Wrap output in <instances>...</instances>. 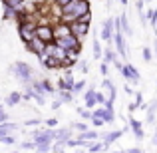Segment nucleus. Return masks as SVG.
I'll list each match as a JSON object with an SVG mask.
<instances>
[{
	"instance_id": "f257e3e1",
	"label": "nucleus",
	"mask_w": 157,
	"mask_h": 153,
	"mask_svg": "<svg viewBox=\"0 0 157 153\" xmlns=\"http://www.w3.org/2000/svg\"><path fill=\"white\" fill-rule=\"evenodd\" d=\"M92 6H90V0H72L66 6L60 8V16H72V18H80L84 14H90Z\"/></svg>"
},
{
	"instance_id": "f03ea898",
	"label": "nucleus",
	"mask_w": 157,
	"mask_h": 153,
	"mask_svg": "<svg viewBox=\"0 0 157 153\" xmlns=\"http://www.w3.org/2000/svg\"><path fill=\"white\" fill-rule=\"evenodd\" d=\"M12 72H14V76L18 78L24 86H30L32 82H34V70H32L30 64H26V62H16Z\"/></svg>"
},
{
	"instance_id": "7ed1b4c3",
	"label": "nucleus",
	"mask_w": 157,
	"mask_h": 153,
	"mask_svg": "<svg viewBox=\"0 0 157 153\" xmlns=\"http://www.w3.org/2000/svg\"><path fill=\"white\" fill-rule=\"evenodd\" d=\"M111 42H113L115 46V52L119 54V56L123 58V60H127V46H125V38H123L121 30H119L117 22L113 24V36H111Z\"/></svg>"
},
{
	"instance_id": "20e7f679",
	"label": "nucleus",
	"mask_w": 157,
	"mask_h": 153,
	"mask_svg": "<svg viewBox=\"0 0 157 153\" xmlns=\"http://www.w3.org/2000/svg\"><path fill=\"white\" fill-rule=\"evenodd\" d=\"M34 36L40 40V42H44V44H52L54 42V30H52V26L48 22L36 24V34Z\"/></svg>"
},
{
	"instance_id": "39448f33",
	"label": "nucleus",
	"mask_w": 157,
	"mask_h": 153,
	"mask_svg": "<svg viewBox=\"0 0 157 153\" xmlns=\"http://www.w3.org/2000/svg\"><path fill=\"white\" fill-rule=\"evenodd\" d=\"M56 42L58 48H62V50H76L78 54L82 52V42L76 38V36H66V38H60V40H54Z\"/></svg>"
},
{
	"instance_id": "423d86ee",
	"label": "nucleus",
	"mask_w": 157,
	"mask_h": 153,
	"mask_svg": "<svg viewBox=\"0 0 157 153\" xmlns=\"http://www.w3.org/2000/svg\"><path fill=\"white\" fill-rule=\"evenodd\" d=\"M36 24L34 22H22V24H18V36H20V40H22L24 44H28L30 40H34L36 38Z\"/></svg>"
},
{
	"instance_id": "0eeeda50",
	"label": "nucleus",
	"mask_w": 157,
	"mask_h": 153,
	"mask_svg": "<svg viewBox=\"0 0 157 153\" xmlns=\"http://www.w3.org/2000/svg\"><path fill=\"white\" fill-rule=\"evenodd\" d=\"M70 30H72V36H76L80 42H84V38L90 34V24H84V22H72L70 24Z\"/></svg>"
},
{
	"instance_id": "6e6552de",
	"label": "nucleus",
	"mask_w": 157,
	"mask_h": 153,
	"mask_svg": "<svg viewBox=\"0 0 157 153\" xmlns=\"http://www.w3.org/2000/svg\"><path fill=\"white\" fill-rule=\"evenodd\" d=\"M121 76H123V80H129L131 84H137L139 82V72L133 68V64H129V62H125V64L121 66Z\"/></svg>"
},
{
	"instance_id": "1a4fd4ad",
	"label": "nucleus",
	"mask_w": 157,
	"mask_h": 153,
	"mask_svg": "<svg viewBox=\"0 0 157 153\" xmlns=\"http://www.w3.org/2000/svg\"><path fill=\"white\" fill-rule=\"evenodd\" d=\"M113 24H115V18H105L104 22H101V32H100V36H101V40H105V42H107V46L111 44V36H113Z\"/></svg>"
},
{
	"instance_id": "9d476101",
	"label": "nucleus",
	"mask_w": 157,
	"mask_h": 153,
	"mask_svg": "<svg viewBox=\"0 0 157 153\" xmlns=\"http://www.w3.org/2000/svg\"><path fill=\"white\" fill-rule=\"evenodd\" d=\"M26 46V52H30V54H34V56H38V60L44 56V50H46V44L44 42H40L38 38H34V40H30L28 44H24Z\"/></svg>"
},
{
	"instance_id": "9b49d317",
	"label": "nucleus",
	"mask_w": 157,
	"mask_h": 153,
	"mask_svg": "<svg viewBox=\"0 0 157 153\" xmlns=\"http://www.w3.org/2000/svg\"><path fill=\"white\" fill-rule=\"evenodd\" d=\"M72 139V129L70 127H60V129H54V143H60L66 145V141Z\"/></svg>"
},
{
	"instance_id": "f8f14e48",
	"label": "nucleus",
	"mask_w": 157,
	"mask_h": 153,
	"mask_svg": "<svg viewBox=\"0 0 157 153\" xmlns=\"http://www.w3.org/2000/svg\"><path fill=\"white\" fill-rule=\"evenodd\" d=\"M52 30H54V40H60V38H66V36H72L70 24H64V22H56L52 26Z\"/></svg>"
},
{
	"instance_id": "ddd939ff",
	"label": "nucleus",
	"mask_w": 157,
	"mask_h": 153,
	"mask_svg": "<svg viewBox=\"0 0 157 153\" xmlns=\"http://www.w3.org/2000/svg\"><path fill=\"white\" fill-rule=\"evenodd\" d=\"M123 135V131L121 129H113V131H105V133H100V139L105 143V147H109L111 143H115L119 137Z\"/></svg>"
},
{
	"instance_id": "4468645a",
	"label": "nucleus",
	"mask_w": 157,
	"mask_h": 153,
	"mask_svg": "<svg viewBox=\"0 0 157 153\" xmlns=\"http://www.w3.org/2000/svg\"><path fill=\"white\" fill-rule=\"evenodd\" d=\"M115 22H117V26H119V30H121V34H125V36H133V30H131L129 20H127V14H121L119 18H115Z\"/></svg>"
},
{
	"instance_id": "2eb2a0df",
	"label": "nucleus",
	"mask_w": 157,
	"mask_h": 153,
	"mask_svg": "<svg viewBox=\"0 0 157 153\" xmlns=\"http://www.w3.org/2000/svg\"><path fill=\"white\" fill-rule=\"evenodd\" d=\"M84 101H86V109H94V105H96V90L94 88H88L84 92Z\"/></svg>"
},
{
	"instance_id": "dca6fc26",
	"label": "nucleus",
	"mask_w": 157,
	"mask_h": 153,
	"mask_svg": "<svg viewBox=\"0 0 157 153\" xmlns=\"http://www.w3.org/2000/svg\"><path fill=\"white\" fill-rule=\"evenodd\" d=\"M129 129L133 131L135 139H139V141H141V139H143V135H145V133H143V129H141V123H139L135 117H129Z\"/></svg>"
},
{
	"instance_id": "f3484780",
	"label": "nucleus",
	"mask_w": 157,
	"mask_h": 153,
	"mask_svg": "<svg viewBox=\"0 0 157 153\" xmlns=\"http://www.w3.org/2000/svg\"><path fill=\"white\" fill-rule=\"evenodd\" d=\"M40 64H42L44 70H62L60 68V62H56L50 56H42V58H40Z\"/></svg>"
},
{
	"instance_id": "a211bd4d",
	"label": "nucleus",
	"mask_w": 157,
	"mask_h": 153,
	"mask_svg": "<svg viewBox=\"0 0 157 153\" xmlns=\"http://www.w3.org/2000/svg\"><path fill=\"white\" fill-rule=\"evenodd\" d=\"M16 129H18V125H16V123H12V121H4V123H0V139L6 137V135H12Z\"/></svg>"
},
{
	"instance_id": "6ab92c4d",
	"label": "nucleus",
	"mask_w": 157,
	"mask_h": 153,
	"mask_svg": "<svg viewBox=\"0 0 157 153\" xmlns=\"http://www.w3.org/2000/svg\"><path fill=\"white\" fill-rule=\"evenodd\" d=\"M76 139H78V141H84V143H90V141L100 139V133H98V131L88 129V131H84V133H80V137H76Z\"/></svg>"
},
{
	"instance_id": "aec40b11",
	"label": "nucleus",
	"mask_w": 157,
	"mask_h": 153,
	"mask_svg": "<svg viewBox=\"0 0 157 153\" xmlns=\"http://www.w3.org/2000/svg\"><path fill=\"white\" fill-rule=\"evenodd\" d=\"M4 101H6V105H18V103L22 101V94L20 92H10L6 98H4Z\"/></svg>"
},
{
	"instance_id": "412c9836",
	"label": "nucleus",
	"mask_w": 157,
	"mask_h": 153,
	"mask_svg": "<svg viewBox=\"0 0 157 153\" xmlns=\"http://www.w3.org/2000/svg\"><path fill=\"white\" fill-rule=\"evenodd\" d=\"M155 113H157V100H153L147 105V117H145V121L147 123H153L155 121Z\"/></svg>"
},
{
	"instance_id": "4be33fe9",
	"label": "nucleus",
	"mask_w": 157,
	"mask_h": 153,
	"mask_svg": "<svg viewBox=\"0 0 157 153\" xmlns=\"http://www.w3.org/2000/svg\"><path fill=\"white\" fill-rule=\"evenodd\" d=\"M58 101L60 103H72L74 101V94L66 92V90H58Z\"/></svg>"
},
{
	"instance_id": "5701e85b",
	"label": "nucleus",
	"mask_w": 157,
	"mask_h": 153,
	"mask_svg": "<svg viewBox=\"0 0 157 153\" xmlns=\"http://www.w3.org/2000/svg\"><path fill=\"white\" fill-rule=\"evenodd\" d=\"M101 58H104V64L107 66V64H111V62H113V60H115V52H113V50H111V48H109V46H107V48H105V50H104V52H101Z\"/></svg>"
},
{
	"instance_id": "b1692460",
	"label": "nucleus",
	"mask_w": 157,
	"mask_h": 153,
	"mask_svg": "<svg viewBox=\"0 0 157 153\" xmlns=\"http://www.w3.org/2000/svg\"><path fill=\"white\" fill-rule=\"evenodd\" d=\"M105 149H107V147H105L104 141H96V143H90V145H88L90 153H100V151H105Z\"/></svg>"
},
{
	"instance_id": "393cba45",
	"label": "nucleus",
	"mask_w": 157,
	"mask_h": 153,
	"mask_svg": "<svg viewBox=\"0 0 157 153\" xmlns=\"http://www.w3.org/2000/svg\"><path fill=\"white\" fill-rule=\"evenodd\" d=\"M145 16H147V22H149L153 28H157V8H153V10H147Z\"/></svg>"
},
{
	"instance_id": "a878e982",
	"label": "nucleus",
	"mask_w": 157,
	"mask_h": 153,
	"mask_svg": "<svg viewBox=\"0 0 157 153\" xmlns=\"http://www.w3.org/2000/svg\"><path fill=\"white\" fill-rule=\"evenodd\" d=\"M70 129H76V131H80V133H84L90 127H88V123H84V121H76V123H70Z\"/></svg>"
},
{
	"instance_id": "bb28decb",
	"label": "nucleus",
	"mask_w": 157,
	"mask_h": 153,
	"mask_svg": "<svg viewBox=\"0 0 157 153\" xmlns=\"http://www.w3.org/2000/svg\"><path fill=\"white\" fill-rule=\"evenodd\" d=\"M2 18H4V20H14V18H16V10H14V8H10V6H4Z\"/></svg>"
},
{
	"instance_id": "cd10ccee",
	"label": "nucleus",
	"mask_w": 157,
	"mask_h": 153,
	"mask_svg": "<svg viewBox=\"0 0 157 153\" xmlns=\"http://www.w3.org/2000/svg\"><path fill=\"white\" fill-rule=\"evenodd\" d=\"M101 52H104V50H101V44H100V40H94V58H96V60H100V58H101Z\"/></svg>"
},
{
	"instance_id": "c85d7f7f",
	"label": "nucleus",
	"mask_w": 157,
	"mask_h": 153,
	"mask_svg": "<svg viewBox=\"0 0 157 153\" xmlns=\"http://www.w3.org/2000/svg\"><path fill=\"white\" fill-rule=\"evenodd\" d=\"M76 111H78V113H80L82 117L86 119V121H90V119H92V111H90V109H86V107H78Z\"/></svg>"
},
{
	"instance_id": "c756f323",
	"label": "nucleus",
	"mask_w": 157,
	"mask_h": 153,
	"mask_svg": "<svg viewBox=\"0 0 157 153\" xmlns=\"http://www.w3.org/2000/svg\"><path fill=\"white\" fill-rule=\"evenodd\" d=\"M84 90H86V82H84V80H80V82H76V84H74L72 94H80V92H84Z\"/></svg>"
},
{
	"instance_id": "7c9ffc66",
	"label": "nucleus",
	"mask_w": 157,
	"mask_h": 153,
	"mask_svg": "<svg viewBox=\"0 0 157 153\" xmlns=\"http://www.w3.org/2000/svg\"><path fill=\"white\" fill-rule=\"evenodd\" d=\"M32 100H34L36 103H38V105H44V103H46V96H42V94H36V92H34Z\"/></svg>"
},
{
	"instance_id": "2f4dec72",
	"label": "nucleus",
	"mask_w": 157,
	"mask_h": 153,
	"mask_svg": "<svg viewBox=\"0 0 157 153\" xmlns=\"http://www.w3.org/2000/svg\"><path fill=\"white\" fill-rule=\"evenodd\" d=\"M32 96H34L32 86H26V90H24V94H22V100H32Z\"/></svg>"
},
{
	"instance_id": "473e14b6",
	"label": "nucleus",
	"mask_w": 157,
	"mask_h": 153,
	"mask_svg": "<svg viewBox=\"0 0 157 153\" xmlns=\"http://www.w3.org/2000/svg\"><path fill=\"white\" fill-rule=\"evenodd\" d=\"M107 101V96L101 92H96V103H100V105H104V103Z\"/></svg>"
},
{
	"instance_id": "72a5a7b5",
	"label": "nucleus",
	"mask_w": 157,
	"mask_h": 153,
	"mask_svg": "<svg viewBox=\"0 0 157 153\" xmlns=\"http://www.w3.org/2000/svg\"><path fill=\"white\" fill-rule=\"evenodd\" d=\"M34 141H32V139H26V141H22L20 143V149H34Z\"/></svg>"
},
{
	"instance_id": "f704fd0d",
	"label": "nucleus",
	"mask_w": 157,
	"mask_h": 153,
	"mask_svg": "<svg viewBox=\"0 0 157 153\" xmlns=\"http://www.w3.org/2000/svg\"><path fill=\"white\" fill-rule=\"evenodd\" d=\"M0 141H2L4 145H14V143H16V137H14V135H6V137H2Z\"/></svg>"
},
{
	"instance_id": "c9c22d12",
	"label": "nucleus",
	"mask_w": 157,
	"mask_h": 153,
	"mask_svg": "<svg viewBox=\"0 0 157 153\" xmlns=\"http://www.w3.org/2000/svg\"><path fill=\"white\" fill-rule=\"evenodd\" d=\"M143 60H145V62H151V60H153V54H151V48H143Z\"/></svg>"
},
{
	"instance_id": "e433bc0d",
	"label": "nucleus",
	"mask_w": 157,
	"mask_h": 153,
	"mask_svg": "<svg viewBox=\"0 0 157 153\" xmlns=\"http://www.w3.org/2000/svg\"><path fill=\"white\" fill-rule=\"evenodd\" d=\"M42 119L40 117H34V119H26V127H34V125H40Z\"/></svg>"
},
{
	"instance_id": "4c0bfd02",
	"label": "nucleus",
	"mask_w": 157,
	"mask_h": 153,
	"mask_svg": "<svg viewBox=\"0 0 157 153\" xmlns=\"http://www.w3.org/2000/svg\"><path fill=\"white\" fill-rule=\"evenodd\" d=\"M78 22H84V24H92V12H90V14H84V16H80V18H78Z\"/></svg>"
},
{
	"instance_id": "58836bf2",
	"label": "nucleus",
	"mask_w": 157,
	"mask_h": 153,
	"mask_svg": "<svg viewBox=\"0 0 157 153\" xmlns=\"http://www.w3.org/2000/svg\"><path fill=\"white\" fill-rule=\"evenodd\" d=\"M78 70H80L82 74H88V62H78Z\"/></svg>"
},
{
	"instance_id": "ea45409f",
	"label": "nucleus",
	"mask_w": 157,
	"mask_h": 153,
	"mask_svg": "<svg viewBox=\"0 0 157 153\" xmlns=\"http://www.w3.org/2000/svg\"><path fill=\"white\" fill-rule=\"evenodd\" d=\"M4 121H8V113L4 111V105L0 103V123H4Z\"/></svg>"
},
{
	"instance_id": "a19ab883",
	"label": "nucleus",
	"mask_w": 157,
	"mask_h": 153,
	"mask_svg": "<svg viewBox=\"0 0 157 153\" xmlns=\"http://www.w3.org/2000/svg\"><path fill=\"white\" fill-rule=\"evenodd\" d=\"M44 125H48V127L52 129V127L58 125V119H56V117H50V119H46V121H44Z\"/></svg>"
},
{
	"instance_id": "79ce46f5",
	"label": "nucleus",
	"mask_w": 157,
	"mask_h": 153,
	"mask_svg": "<svg viewBox=\"0 0 157 153\" xmlns=\"http://www.w3.org/2000/svg\"><path fill=\"white\" fill-rule=\"evenodd\" d=\"M90 121H92V125H96V127H101V125H105V123H104V119H100V117H92Z\"/></svg>"
},
{
	"instance_id": "37998d69",
	"label": "nucleus",
	"mask_w": 157,
	"mask_h": 153,
	"mask_svg": "<svg viewBox=\"0 0 157 153\" xmlns=\"http://www.w3.org/2000/svg\"><path fill=\"white\" fill-rule=\"evenodd\" d=\"M143 4H145L143 0H137V2H135V10H137V14H139V12H143Z\"/></svg>"
},
{
	"instance_id": "c03bdc74",
	"label": "nucleus",
	"mask_w": 157,
	"mask_h": 153,
	"mask_svg": "<svg viewBox=\"0 0 157 153\" xmlns=\"http://www.w3.org/2000/svg\"><path fill=\"white\" fill-rule=\"evenodd\" d=\"M101 86H104V90H111V88H113L111 80H104V82H101Z\"/></svg>"
},
{
	"instance_id": "a18cd8bd",
	"label": "nucleus",
	"mask_w": 157,
	"mask_h": 153,
	"mask_svg": "<svg viewBox=\"0 0 157 153\" xmlns=\"http://www.w3.org/2000/svg\"><path fill=\"white\" fill-rule=\"evenodd\" d=\"M141 103H143V98H141V94L137 92V94H135V105L139 107V105H141Z\"/></svg>"
},
{
	"instance_id": "49530a36",
	"label": "nucleus",
	"mask_w": 157,
	"mask_h": 153,
	"mask_svg": "<svg viewBox=\"0 0 157 153\" xmlns=\"http://www.w3.org/2000/svg\"><path fill=\"white\" fill-rule=\"evenodd\" d=\"M68 2H72V0H54V4H56V6H66V4H68Z\"/></svg>"
},
{
	"instance_id": "de8ad7c7",
	"label": "nucleus",
	"mask_w": 157,
	"mask_h": 153,
	"mask_svg": "<svg viewBox=\"0 0 157 153\" xmlns=\"http://www.w3.org/2000/svg\"><path fill=\"white\" fill-rule=\"evenodd\" d=\"M100 72H101V76H107V66L105 64H100Z\"/></svg>"
},
{
	"instance_id": "09e8293b",
	"label": "nucleus",
	"mask_w": 157,
	"mask_h": 153,
	"mask_svg": "<svg viewBox=\"0 0 157 153\" xmlns=\"http://www.w3.org/2000/svg\"><path fill=\"white\" fill-rule=\"evenodd\" d=\"M125 153H141V147H131V149H127Z\"/></svg>"
},
{
	"instance_id": "8fccbe9b",
	"label": "nucleus",
	"mask_w": 157,
	"mask_h": 153,
	"mask_svg": "<svg viewBox=\"0 0 157 153\" xmlns=\"http://www.w3.org/2000/svg\"><path fill=\"white\" fill-rule=\"evenodd\" d=\"M111 64H113V66H115V68H117V70H121V66H123V64H121V62H119V60H117V58H115V60H113V62H111Z\"/></svg>"
},
{
	"instance_id": "3c124183",
	"label": "nucleus",
	"mask_w": 157,
	"mask_h": 153,
	"mask_svg": "<svg viewBox=\"0 0 157 153\" xmlns=\"http://www.w3.org/2000/svg\"><path fill=\"white\" fill-rule=\"evenodd\" d=\"M60 105H62V103L58 101V100H56V101H52V109H58V107H60Z\"/></svg>"
},
{
	"instance_id": "603ef678",
	"label": "nucleus",
	"mask_w": 157,
	"mask_h": 153,
	"mask_svg": "<svg viewBox=\"0 0 157 153\" xmlns=\"http://www.w3.org/2000/svg\"><path fill=\"white\" fill-rule=\"evenodd\" d=\"M153 145H157V125H155V133H153Z\"/></svg>"
},
{
	"instance_id": "864d4df0",
	"label": "nucleus",
	"mask_w": 157,
	"mask_h": 153,
	"mask_svg": "<svg viewBox=\"0 0 157 153\" xmlns=\"http://www.w3.org/2000/svg\"><path fill=\"white\" fill-rule=\"evenodd\" d=\"M119 2H121V4H123V6H125V4H127V0H119Z\"/></svg>"
},
{
	"instance_id": "5fc2aeb1",
	"label": "nucleus",
	"mask_w": 157,
	"mask_h": 153,
	"mask_svg": "<svg viewBox=\"0 0 157 153\" xmlns=\"http://www.w3.org/2000/svg\"><path fill=\"white\" fill-rule=\"evenodd\" d=\"M155 54H157V40H155Z\"/></svg>"
},
{
	"instance_id": "6e6d98bb",
	"label": "nucleus",
	"mask_w": 157,
	"mask_h": 153,
	"mask_svg": "<svg viewBox=\"0 0 157 153\" xmlns=\"http://www.w3.org/2000/svg\"><path fill=\"white\" fill-rule=\"evenodd\" d=\"M115 153H125V151H115Z\"/></svg>"
},
{
	"instance_id": "4d7b16f0",
	"label": "nucleus",
	"mask_w": 157,
	"mask_h": 153,
	"mask_svg": "<svg viewBox=\"0 0 157 153\" xmlns=\"http://www.w3.org/2000/svg\"><path fill=\"white\" fill-rule=\"evenodd\" d=\"M143 2H151V0H143Z\"/></svg>"
},
{
	"instance_id": "13d9d810",
	"label": "nucleus",
	"mask_w": 157,
	"mask_h": 153,
	"mask_svg": "<svg viewBox=\"0 0 157 153\" xmlns=\"http://www.w3.org/2000/svg\"><path fill=\"white\" fill-rule=\"evenodd\" d=\"M10 153H18V151H10Z\"/></svg>"
}]
</instances>
